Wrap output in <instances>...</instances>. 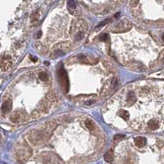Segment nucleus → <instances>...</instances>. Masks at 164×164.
<instances>
[{"label": "nucleus", "instance_id": "nucleus-1", "mask_svg": "<svg viewBox=\"0 0 164 164\" xmlns=\"http://www.w3.org/2000/svg\"><path fill=\"white\" fill-rule=\"evenodd\" d=\"M57 76H58V80L60 82L61 85L62 86L64 90L67 93L68 91V88H69V81H68V78H67V75L66 73V71L64 70L62 67L57 71Z\"/></svg>", "mask_w": 164, "mask_h": 164}, {"label": "nucleus", "instance_id": "nucleus-2", "mask_svg": "<svg viewBox=\"0 0 164 164\" xmlns=\"http://www.w3.org/2000/svg\"><path fill=\"white\" fill-rule=\"evenodd\" d=\"M131 27V23L127 20L121 21V22H119L117 24V26H116V32H124L127 31L128 30H130Z\"/></svg>", "mask_w": 164, "mask_h": 164}, {"label": "nucleus", "instance_id": "nucleus-3", "mask_svg": "<svg viewBox=\"0 0 164 164\" xmlns=\"http://www.w3.org/2000/svg\"><path fill=\"white\" fill-rule=\"evenodd\" d=\"M12 66V60L10 56H6L5 57H3V60L1 62V67L3 71H7L9 68H11V67Z\"/></svg>", "mask_w": 164, "mask_h": 164}, {"label": "nucleus", "instance_id": "nucleus-4", "mask_svg": "<svg viewBox=\"0 0 164 164\" xmlns=\"http://www.w3.org/2000/svg\"><path fill=\"white\" fill-rule=\"evenodd\" d=\"M134 142H135V144H136L138 148H143L146 144L147 140H146V138H144V137L139 136V137L135 138Z\"/></svg>", "mask_w": 164, "mask_h": 164}, {"label": "nucleus", "instance_id": "nucleus-5", "mask_svg": "<svg viewBox=\"0 0 164 164\" xmlns=\"http://www.w3.org/2000/svg\"><path fill=\"white\" fill-rule=\"evenodd\" d=\"M11 107H12V103H11V102L10 100H7V101H5L4 103H3L1 109L3 113H6L10 112L11 110Z\"/></svg>", "mask_w": 164, "mask_h": 164}, {"label": "nucleus", "instance_id": "nucleus-6", "mask_svg": "<svg viewBox=\"0 0 164 164\" xmlns=\"http://www.w3.org/2000/svg\"><path fill=\"white\" fill-rule=\"evenodd\" d=\"M136 101V94H134V92H129L126 96V103L131 105V104H133Z\"/></svg>", "mask_w": 164, "mask_h": 164}, {"label": "nucleus", "instance_id": "nucleus-7", "mask_svg": "<svg viewBox=\"0 0 164 164\" xmlns=\"http://www.w3.org/2000/svg\"><path fill=\"white\" fill-rule=\"evenodd\" d=\"M104 160L107 163H112L113 161V150H108L104 154Z\"/></svg>", "mask_w": 164, "mask_h": 164}, {"label": "nucleus", "instance_id": "nucleus-8", "mask_svg": "<svg viewBox=\"0 0 164 164\" xmlns=\"http://www.w3.org/2000/svg\"><path fill=\"white\" fill-rule=\"evenodd\" d=\"M148 127L153 130H157V129L158 128V121H156L155 119L150 120L148 121Z\"/></svg>", "mask_w": 164, "mask_h": 164}, {"label": "nucleus", "instance_id": "nucleus-9", "mask_svg": "<svg viewBox=\"0 0 164 164\" xmlns=\"http://www.w3.org/2000/svg\"><path fill=\"white\" fill-rule=\"evenodd\" d=\"M118 116L121 118L124 119V120H128L130 118V114H129L128 112L126 111H120L118 113Z\"/></svg>", "mask_w": 164, "mask_h": 164}, {"label": "nucleus", "instance_id": "nucleus-10", "mask_svg": "<svg viewBox=\"0 0 164 164\" xmlns=\"http://www.w3.org/2000/svg\"><path fill=\"white\" fill-rule=\"evenodd\" d=\"M39 77H40V79L41 80L45 81V80H47L48 79H49V75H48L46 72H40V75H39Z\"/></svg>", "mask_w": 164, "mask_h": 164}, {"label": "nucleus", "instance_id": "nucleus-11", "mask_svg": "<svg viewBox=\"0 0 164 164\" xmlns=\"http://www.w3.org/2000/svg\"><path fill=\"white\" fill-rule=\"evenodd\" d=\"M85 126H86V127H87V128L90 130H93L94 129L93 122H92L91 121H90V120H86L85 121Z\"/></svg>", "mask_w": 164, "mask_h": 164}, {"label": "nucleus", "instance_id": "nucleus-12", "mask_svg": "<svg viewBox=\"0 0 164 164\" xmlns=\"http://www.w3.org/2000/svg\"><path fill=\"white\" fill-rule=\"evenodd\" d=\"M99 39L102 40V41H107V40H109V35L107 34V33H104V34H102L101 35L99 36Z\"/></svg>", "mask_w": 164, "mask_h": 164}, {"label": "nucleus", "instance_id": "nucleus-13", "mask_svg": "<svg viewBox=\"0 0 164 164\" xmlns=\"http://www.w3.org/2000/svg\"><path fill=\"white\" fill-rule=\"evenodd\" d=\"M67 6H68V8L71 9H74L75 7H76V3H75L73 0H70V1L67 2Z\"/></svg>", "mask_w": 164, "mask_h": 164}, {"label": "nucleus", "instance_id": "nucleus-14", "mask_svg": "<svg viewBox=\"0 0 164 164\" xmlns=\"http://www.w3.org/2000/svg\"><path fill=\"white\" fill-rule=\"evenodd\" d=\"M110 22V19H107L106 21H103V22H100L99 24L97 26H96V28H100V27H102V26H105V25H107V23H109Z\"/></svg>", "mask_w": 164, "mask_h": 164}, {"label": "nucleus", "instance_id": "nucleus-15", "mask_svg": "<svg viewBox=\"0 0 164 164\" xmlns=\"http://www.w3.org/2000/svg\"><path fill=\"white\" fill-rule=\"evenodd\" d=\"M125 136L124 135H116V136H114V140H120V139L121 138H124Z\"/></svg>", "mask_w": 164, "mask_h": 164}, {"label": "nucleus", "instance_id": "nucleus-16", "mask_svg": "<svg viewBox=\"0 0 164 164\" xmlns=\"http://www.w3.org/2000/svg\"><path fill=\"white\" fill-rule=\"evenodd\" d=\"M82 37H83V33L82 32H80L79 34H77L76 39V40H81Z\"/></svg>", "mask_w": 164, "mask_h": 164}, {"label": "nucleus", "instance_id": "nucleus-17", "mask_svg": "<svg viewBox=\"0 0 164 164\" xmlns=\"http://www.w3.org/2000/svg\"><path fill=\"white\" fill-rule=\"evenodd\" d=\"M117 78H114L113 80V81H112V84H113V86H116V85H117Z\"/></svg>", "mask_w": 164, "mask_h": 164}, {"label": "nucleus", "instance_id": "nucleus-18", "mask_svg": "<svg viewBox=\"0 0 164 164\" xmlns=\"http://www.w3.org/2000/svg\"><path fill=\"white\" fill-rule=\"evenodd\" d=\"M94 103V101H92V100H90V101L87 102V103H86V104H87V105H90V104H92V103Z\"/></svg>", "mask_w": 164, "mask_h": 164}, {"label": "nucleus", "instance_id": "nucleus-19", "mask_svg": "<svg viewBox=\"0 0 164 164\" xmlns=\"http://www.w3.org/2000/svg\"><path fill=\"white\" fill-rule=\"evenodd\" d=\"M40 36H41V32H38V35H37V38H40Z\"/></svg>", "mask_w": 164, "mask_h": 164}, {"label": "nucleus", "instance_id": "nucleus-20", "mask_svg": "<svg viewBox=\"0 0 164 164\" xmlns=\"http://www.w3.org/2000/svg\"><path fill=\"white\" fill-rule=\"evenodd\" d=\"M31 60H32V61H34V62H36V61H37V58H36V57H32Z\"/></svg>", "mask_w": 164, "mask_h": 164}, {"label": "nucleus", "instance_id": "nucleus-21", "mask_svg": "<svg viewBox=\"0 0 164 164\" xmlns=\"http://www.w3.org/2000/svg\"><path fill=\"white\" fill-rule=\"evenodd\" d=\"M162 38H163V41H164V34H163V37H162Z\"/></svg>", "mask_w": 164, "mask_h": 164}]
</instances>
